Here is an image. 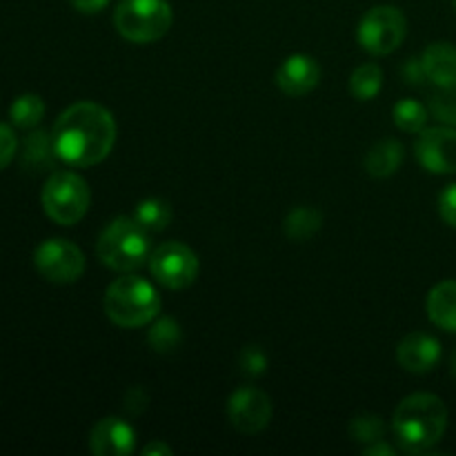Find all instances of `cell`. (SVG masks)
I'll return each instance as SVG.
<instances>
[{"label": "cell", "mask_w": 456, "mask_h": 456, "mask_svg": "<svg viewBox=\"0 0 456 456\" xmlns=\"http://www.w3.org/2000/svg\"><path fill=\"white\" fill-rule=\"evenodd\" d=\"M52 138L62 163L92 167L110 156L116 142V120L98 102L80 101L58 116Z\"/></svg>", "instance_id": "cell-1"}, {"label": "cell", "mask_w": 456, "mask_h": 456, "mask_svg": "<svg viewBox=\"0 0 456 456\" xmlns=\"http://www.w3.org/2000/svg\"><path fill=\"white\" fill-rule=\"evenodd\" d=\"M448 428V408L436 395L405 396L392 417V432L403 452L421 454L435 448Z\"/></svg>", "instance_id": "cell-2"}, {"label": "cell", "mask_w": 456, "mask_h": 456, "mask_svg": "<svg viewBox=\"0 0 456 456\" xmlns=\"http://www.w3.org/2000/svg\"><path fill=\"white\" fill-rule=\"evenodd\" d=\"M105 314L118 328H142L160 312V297L150 281L141 276H120L105 292Z\"/></svg>", "instance_id": "cell-3"}, {"label": "cell", "mask_w": 456, "mask_h": 456, "mask_svg": "<svg viewBox=\"0 0 456 456\" xmlns=\"http://www.w3.org/2000/svg\"><path fill=\"white\" fill-rule=\"evenodd\" d=\"M96 252L111 270L134 272L150 256V232L134 216H118L102 230Z\"/></svg>", "instance_id": "cell-4"}, {"label": "cell", "mask_w": 456, "mask_h": 456, "mask_svg": "<svg viewBox=\"0 0 456 456\" xmlns=\"http://www.w3.org/2000/svg\"><path fill=\"white\" fill-rule=\"evenodd\" d=\"M174 22L167 0H120L114 12V25L132 43H154L163 38Z\"/></svg>", "instance_id": "cell-5"}, {"label": "cell", "mask_w": 456, "mask_h": 456, "mask_svg": "<svg viewBox=\"0 0 456 456\" xmlns=\"http://www.w3.org/2000/svg\"><path fill=\"white\" fill-rule=\"evenodd\" d=\"M43 209L58 225H76L87 214L92 194L83 176L53 169L43 187Z\"/></svg>", "instance_id": "cell-6"}, {"label": "cell", "mask_w": 456, "mask_h": 456, "mask_svg": "<svg viewBox=\"0 0 456 456\" xmlns=\"http://www.w3.org/2000/svg\"><path fill=\"white\" fill-rule=\"evenodd\" d=\"M408 34V20L403 12L392 4H379L370 9L359 22V45L374 56H387L401 47Z\"/></svg>", "instance_id": "cell-7"}, {"label": "cell", "mask_w": 456, "mask_h": 456, "mask_svg": "<svg viewBox=\"0 0 456 456\" xmlns=\"http://www.w3.org/2000/svg\"><path fill=\"white\" fill-rule=\"evenodd\" d=\"M34 265L49 283L69 285L85 274V254L71 240L49 239L36 248Z\"/></svg>", "instance_id": "cell-8"}, {"label": "cell", "mask_w": 456, "mask_h": 456, "mask_svg": "<svg viewBox=\"0 0 456 456\" xmlns=\"http://www.w3.org/2000/svg\"><path fill=\"white\" fill-rule=\"evenodd\" d=\"M151 276L167 289H185L199 276V258L185 243L169 240L150 258Z\"/></svg>", "instance_id": "cell-9"}, {"label": "cell", "mask_w": 456, "mask_h": 456, "mask_svg": "<svg viewBox=\"0 0 456 456\" xmlns=\"http://www.w3.org/2000/svg\"><path fill=\"white\" fill-rule=\"evenodd\" d=\"M227 417L240 435L254 436L270 426L272 401L258 387H239L227 401Z\"/></svg>", "instance_id": "cell-10"}, {"label": "cell", "mask_w": 456, "mask_h": 456, "mask_svg": "<svg viewBox=\"0 0 456 456\" xmlns=\"http://www.w3.org/2000/svg\"><path fill=\"white\" fill-rule=\"evenodd\" d=\"M417 159L428 172L454 174L456 172V129L435 127L423 129L419 136Z\"/></svg>", "instance_id": "cell-11"}, {"label": "cell", "mask_w": 456, "mask_h": 456, "mask_svg": "<svg viewBox=\"0 0 456 456\" xmlns=\"http://www.w3.org/2000/svg\"><path fill=\"white\" fill-rule=\"evenodd\" d=\"M89 450L96 456H127L136 450V435L123 419H101L89 435Z\"/></svg>", "instance_id": "cell-12"}, {"label": "cell", "mask_w": 456, "mask_h": 456, "mask_svg": "<svg viewBox=\"0 0 456 456\" xmlns=\"http://www.w3.org/2000/svg\"><path fill=\"white\" fill-rule=\"evenodd\" d=\"M321 67L319 62L305 53H294L276 71V85L288 96H305L319 85Z\"/></svg>", "instance_id": "cell-13"}, {"label": "cell", "mask_w": 456, "mask_h": 456, "mask_svg": "<svg viewBox=\"0 0 456 456\" xmlns=\"http://www.w3.org/2000/svg\"><path fill=\"white\" fill-rule=\"evenodd\" d=\"M401 368L412 374H426L439 363L441 343L426 332H414L399 343L396 350Z\"/></svg>", "instance_id": "cell-14"}, {"label": "cell", "mask_w": 456, "mask_h": 456, "mask_svg": "<svg viewBox=\"0 0 456 456\" xmlns=\"http://www.w3.org/2000/svg\"><path fill=\"white\" fill-rule=\"evenodd\" d=\"M423 69L436 87L456 85V47L452 43H432L421 56Z\"/></svg>", "instance_id": "cell-15"}, {"label": "cell", "mask_w": 456, "mask_h": 456, "mask_svg": "<svg viewBox=\"0 0 456 456\" xmlns=\"http://www.w3.org/2000/svg\"><path fill=\"white\" fill-rule=\"evenodd\" d=\"M428 316L436 328L456 332V281H444L430 289Z\"/></svg>", "instance_id": "cell-16"}, {"label": "cell", "mask_w": 456, "mask_h": 456, "mask_svg": "<svg viewBox=\"0 0 456 456\" xmlns=\"http://www.w3.org/2000/svg\"><path fill=\"white\" fill-rule=\"evenodd\" d=\"M56 160L61 159H58L56 150H53V138L47 132H40L38 129V132H31L25 138L20 156L22 169H27L31 174L49 172V169H53Z\"/></svg>", "instance_id": "cell-17"}, {"label": "cell", "mask_w": 456, "mask_h": 456, "mask_svg": "<svg viewBox=\"0 0 456 456\" xmlns=\"http://www.w3.org/2000/svg\"><path fill=\"white\" fill-rule=\"evenodd\" d=\"M403 163V147L399 141H379L365 156V169L374 178H387L396 174V169Z\"/></svg>", "instance_id": "cell-18"}, {"label": "cell", "mask_w": 456, "mask_h": 456, "mask_svg": "<svg viewBox=\"0 0 456 456\" xmlns=\"http://www.w3.org/2000/svg\"><path fill=\"white\" fill-rule=\"evenodd\" d=\"M321 225H323V214L316 208L303 205V208H294L288 214V218H285V234H288L289 240L303 243V240H310L312 236L319 234Z\"/></svg>", "instance_id": "cell-19"}, {"label": "cell", "mask_w": 456, "mask_h": 456, "mask_svg": "<svg viewBox=\"0 0 456 456\" xmlns=\"http://www.w3.org/2000/svg\"><path fill=\"white\" fill-rule=\"evenodd\" d=\"M172 205L163 199H145L136 205L134 218L145 227L147 232H163L172 223Z\"/></svg>", "instance_id": "cell-20"}, {"label": "cell", "mask_w": 456, "mask_h": 456, "mask_svg": "<svg viewBox=\"0 0 456 456\" xmlns=\"http://www.w3.org/2000/svg\"><path fill=\"white\" fill-rule=\"evenodd\" d=\"M45 102L38 94H22L9 107V118L16 127L34 129L43 120Z\"/></svg>", "instance_id": "cell-21"}, {"label": "cell", "mask_w": 456, "mask_h": 456, "mask_svg": "<svg viewBox=\"0 0 456 456\" xmlns=\"http://www.w3.org/2000/svg\"><path fill=\"white\" fill-rule=\"evenodd\" d=\"M147 341H150L151 350L159 352V354H172V352H176L181 347V325L174 319H169V316H163V319H159L151 325L150 334H147Z\"/></svg>", "instance_id": "cell-22"}, {"label": "cell", "mask_w": 456, "mask_h": 456, "mask_svg": "<svg viewBox=\"0 0 456 456\" xmlns=\"http://www.w3.org/2000/svg\"><path fill=\"white\" fill-rule=\"evenodd\" d=\"M383 85V71L379 65L365 62V65L356 67L354 74L350 76V94L359 101H372Z\"/></svg>", "instance_id": "cell-23"}, {"label": "cell", "mask_w": 456, "mask_h": 456, "mask_svg": "<svg viewBox=\"0 0 456 456\" xmlns=\"http://www.w3.org/2000/svg\"><path fill=\"white\" fill-rule=\"evenodd\" d=\"M392 114H395L396 127L403 129V132L419 134L426 129L428 110L426 105H421V102L414 101V98H403V101L396 102Z\"/></svg>", "instance_id": "cell-24"}, {"label": "cell", "mask_w": 456, "mask_h": 456, "mask_svg": "<svg viewBox=\"0 0 456 456\" xmlns=\"http://www.w3.org/2000/svg\"><path fill=\"white\" fill-rule=\"evenodd\" d=\"M386 435V423L377 414H359L350 423V436L359 444H377Z\"/></svg>", "instance_id": "cell-25"}, {"label": "cell", "mask_w": 456, "mask_h": 456, "mask_svg": "<svg viewBox=\"0 0 456 456\" xmlns=\"http://www.w3.org/2000/svg\"><path fill=\"white\" fill-rule=\"evenodd\" d=\"M430 110L444 123L454 125L456 127V85L450 87H439V92H435L430 96Z\"/></svg>", "instance_id": "cell-26"}, {"label": "cell", "mask_w": 456, "mask_h": 456, "mask_svg": "<svg viewBox=\"0 0 456 456\" xmlns=\"http://www.w3.org/2000/svg\"><path fill=\"white\" fill-rule=\"evenodd\" d=\"M240 370L243 374L248 377H261V374L267 372V356L261 347L256 346H249L240 352V359H239Z\"/></svg>", "instance_id": "cell-27"}, {"label": "cell", "mask_w": 456, "mask_h": 456, "mask_svg": "<svg viewBox=\"0 0 456 456\" xmlns=\"http://www.w3.org/2000/svg\"><path fill=\"white\" fill-rule=\"evenodd\" d=\"M18 138L7 123H0V172L16 159Z\"/></svg>", "instance_id": "cell-28"}, {"label": "cell", "mask_w": 456, "mask_h": 456, "mask_svg": "<svg viewBox=\"0 0 456 456\" xmlns=\"http://www.w3.org/2000/svg\"><path fill=\"white\" fill-rule=\"evenodd\" d=\"M439 214L450 227H456V185H448L441 191Z\"/></svg>", "instance_id": "cell-29"}, {"label": "cell", "mask_w": 456, "mask_h": 456, "mask_svg": "<svg viewBox=\"0 0 456 456\" xmlns=\"http://www.w3.org/2000/svg\"><path fill=\"white\" fill-rule=\"evenodd\" d=\"M403 78L408 80L410 85H421L423 80L428 78L426 69H423L421 58H410L408 62L403 65Z\"/></svg>", "instance_id": "cell-30"}, {"label": "cell", "mask_w": 456, "mask_h": 456, "mask_svg": "<svg viewBox=\"0 0 456 456\" xmlns=\"http://www.w3.org/2000/svg\"><path fill=\"white\" fill-rule=\"evenodd\" d=\"M69 3L74 4L76 12L89 13V16H92V13L102 12V9L107 7V3H110V0H69Z\"/></svg>", "instance_id": "cell-31"}, {"label": "cell", "mask_w": 456, "mask_h": 456, "mask_svg": "<svg viewBox=\"0 0 456 456\" xmlns=\"http://www.w3.org/2000/svg\"><path fill=\"white\" fill-rule=\"evenodd\" d=\"M365 454L368 456H395L396 454V450L392 448V445H387V444H383V439L381 441H377V444H370L368 448L363 450Z\"/></svg>", "instance_id": "cell-32"}, {"label": "cell", "mask_w": 456, "mask_h": 456, "mask_svg": "<svg viewBox=\"0 0 456 456\" xmlns=\"http://www.w3.org/2000/svg\"><path fill=\"white\" fill-rule=\"evenodd\" d=\"M142 454L145 456H154V454L172 456V448H169L167 444H163V441H151L150 445H145V448H142Z\"/></svg>", "instance_id": "cell-33"}, {"label": "cell", "mask_w": 456, "mask_h": 456, "mask_svg": "<svg viewBox=\"0 0 456 456\" xmlns=\"http://www.w3.org/2000/svg\"><path fill=\"white\" fill-rule=\"evenodd\" d=\"M450 372H452V374H454V377H456V350H454L452 359H450Z\"/></svg>", "instance_id": "cell-34"}, {"label": "cell", "mask_w": 456, "mask_h": 456, "mask_svg": "<svg viewBox=\"0 0 456 456\" xmlns=\"http://www.w3.org/2000/svg\"><path fill=\"white\" fill-rule=\"evenodd\" d=\"M454 7H456V0H454Z\"/></svg>", "instance_id": "cell-35"}]
</instances>
